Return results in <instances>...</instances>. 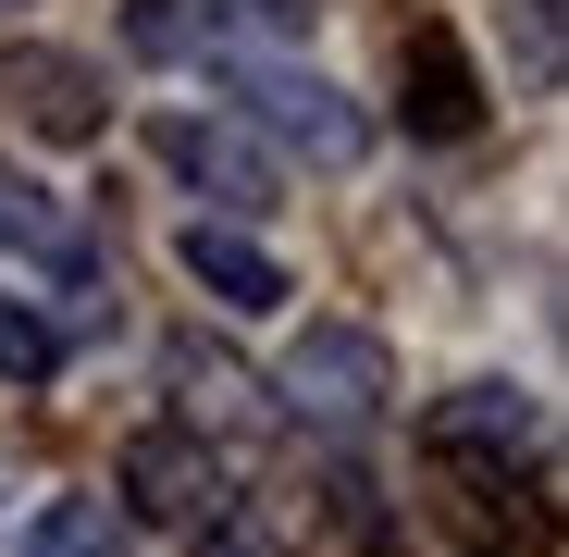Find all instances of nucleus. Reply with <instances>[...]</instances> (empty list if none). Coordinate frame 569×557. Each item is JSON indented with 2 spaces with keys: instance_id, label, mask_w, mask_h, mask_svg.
<instances>
[{
  "instance_id": "f257e3e1",
  "label": "nucleus",
  "mask_w": 569,
  "mask_h": 557,
  "mask_svg": "<svg viewBox=\"0 0 569 557\" xmlns=\"http://www.w3.org/2000/svg\"><path fill=\"white\" fill-rule=\"evenodd\" d=\"M385 397H397V347L371 335V322H310L298 347H284V409H298V421L359 434Z\"/></svg>"
},
{
  "instance_id": "f03ea898",
  "label": "nucleus",
  "mask_w": 569,
  "mask_h": 557,
  "mask_svg": "<svg viewBox=\"0 0 569 557\" xmlns=\"http://www.w3.org/2000/svg\"><path fill=\"white\" fill-rule=\"evenodd\" d=\"M124 508L161 520V533H211V520L236 508V484H223V458H211L199 434H173V421H161V434L124 446Z\"/></svg>"
},
{
  "instance_id": "7ed1b4c3",
  "label": "nucleus",
  "mask_w": 569,
  "mask_h": 557,
  "mask_svg": "<svg viewBox=\"0 0 569 557\" xmlns=\"http://www.w3.org/2000/svg\"><path fill=\"white\" fill-rule=\"evenodd\" d=\"M149 149L186 173V186H199V199H223V211H272V149L248 137V125H223V112H161L149 125Z\"/></svg>"
},
{
  "instance_id": "20e7f679",
  "label": "nucleus",
  "mask_w": 569,
  "mask_h": 557,
  "mask_svg": "<svg viewBox=\"0 0 569 557\" xmlns=\"http://www.w3.org/2000/svg\"><path fill=\"white\" fill-rule=\"evenodd\" d=\"M223 74H236V100H248L272 137H298L310 161H359V149H371V125L335 100L322 74H298V62H223Z\"/></svg>"
},
{
  "instance_id": "39448f33",
  "label": "nucleus",
  "mask_w": 569,
  "mask_h": 557,
  "mask_svg": "<svg viewBox=\"0 0 569 557\" xmlns=\"http://www.w3.org/2000/svg\"><path fill=\"white\" fill-rule=\"evenodd\" d=\"M0 100H13L50 149H87V137H100L112 125V100H100V74H87L74 50H13V62H0Z\"/></svg>"
},
{
  "instance_id": "423d86ee",
  "label": "nucleus",
  "mask_w": 569,
  "mask_h": 557,
  "mask_svg": "<svg viewBox=\"0 0 569 557\" xmlns=\"http://www.w3.org/2000/svg\"><path fill=\"white\" fill-rule=\"evenodd\" d=\"M397 112H409L421 137H470V125H483V74H470V50H458L446 26H409V50H397Z\"/></svg>"
},
{
  "instance_id": "0eeeda50",
  "label": "nucleus",
  "mask_w": 569,
  "mask_h": 557,
  "mask_svg": "<svg viewBox=\"0 0 569 557\" xmlns=\"http://www.w3.org/2000/svg\"><path fill=\"white\" fill-rule=\"evenodd\" d=\"M173 260H186V286H211L223 310H284V260L260 236H236V223H186Z\"/></svg>"
},
{
  "instance_id": "6e6552de",
  "label": "nucleus",
  "mask_w": 569,
  "mask_h": 557,
  "mask_svg": "<svg viewBox=\"0 0 569 557\" xmlns=\"http://www.w3.org/2000/svg\"><path fill=\"white\" fill-rule=\"evenodd\" d=\"M532 434H545V409H532L520 385H470V397H446V409L421 421L433 458H520Z\"/></svg>"
},
{
  "instance_id": "1a4fd4ad",
  "label": "nucleus",
  "mask_w": 569,
  "mask_h": 557,
  "mask_svg": "<svg viewBox=\"0 0 569 557\" xmlns=\"http://www.w3.org/2000/svg\"><path fill=\"white\" fill-rule=\"evenodd\" d=\"M13 557H124V520H112V496H50L13 533Z\"/></svg>"
},
{
  "instance_id": "9d476101",
  "label": "nucleus",
  "mask_w": 569,
  "mask_h": 557,
  "mask_svg": "<svg viewBox=\"0 0 569 557\" xmlns=\"http://www.w3.org/2000/svg\"><path fill=\"white\" fill-rule=\"evenodd\" d=\"M173 385H186V409H199V421H248V397H260L248 371H236L223 347H199V335L173 347Z\"/></svg>"
},
{
  "instance_id": "9b49d317",
  "label": "nucleus",
  "mask_w": 569,
  "mask_h": 557,
  "mask_svg": "<svg viewBox=\"0 0 569 557\" xmlns=\"http://www.w3.org/2000/svg\"><path fill=\"white\" fill-rule=\"evenodd\" d=\"M0 371H13V385H50V371H62V335L26 298H0Z\"/></svg>"
},
{
  "instance_id": "f8f14e48",
  "label": "nucleus",
  "mask_w": 569,
  "mask_h": 557,
  "mask_svg": "<svg viewBox=\"0 0 569 557\" xmlns=\"http://www.w3.org/2000/svg\"><path fill=\"white\" fill-rule=\"evenodd\" d=\"M137 50H186V13H173V0H137Z\"/></svg>"
},
{
  "instance_id": "ddd939ff",
  "label": "nucleus",
  "mask_w": 569,
  "mask_h": 557,
  "mask_svg": "<svg viewBox=\"0 0 569 557\" xmlns=\"http://www.w3.org/2000/svg\"><path fill=\"white\" fill-rule=\"evenodd\" d=\"M26 223H38V211H26V186H0V248H13Z\"/></svg>"
},
{
  "instance_id": "4468645a",
  "label": "nucleus",
  "mask_w": 569,
  "mask_h": 557,
  "mask_svg": "<svg viewBox=\"0 0 569 557\" xmlns=\"http://www.w3.org/2000/svg\"><path fill=\"white\" fill-rule=\"evenodd\" d=\"M211 557H272V545H211Z\"/></svg>"
}]
</instances>
